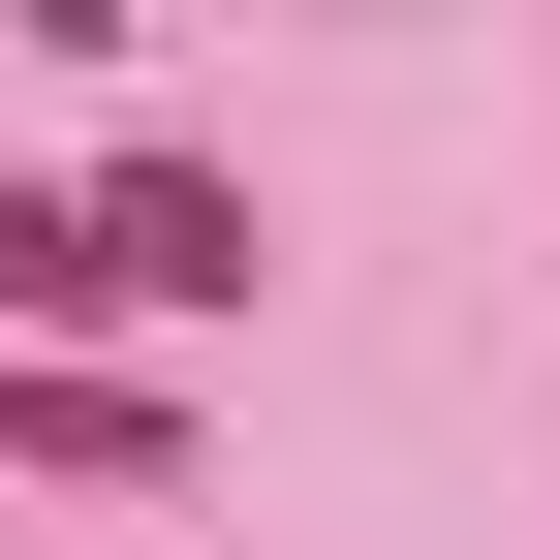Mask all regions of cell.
<instances>
[{
    "label": "cell",
    "mask_w": 560,
    "mask_h": 560,
    "mask_svg": "<svg viewBox=\"0 0 560 560\" xmlns=\"http://www.w3.org/2000/svg\"><path fill=\"white\" fill-rule=\"evenodd\" d=\"M62 219H94V312H249V280H280L219 156H125V187H62Z\"/></svg>",
    "instance_id": "obj_1"
}]
</instances>
